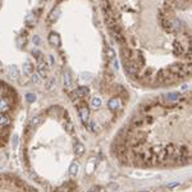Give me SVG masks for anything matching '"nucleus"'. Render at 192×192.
<instances>
[{
  "mask_svg": "<svg viewBox=\"0 0 192 192\" xmlns=\"http://www.w3.org/2000/svg\"><path fill=\"white\" fill-rule=\"evenodd\" d=\"M77 109H78V114H79V118H81L82 123L83 124H87L88 123V118H90V110H88V108L86 106L85 104H79Z\"/></svg>",
  "mask_w": 192,
  "mask_h": 192,
  "instance_id": "1",
  "label": "nucleus"
},
{
  "mask_svg": "<svg viewBox=\"0 0 192 192\" xmlns=\"http://www.w3.org/2000/svg\"><path fill=\"white\" fill-rule=\"evenodd\" d=\"M73 78H72V74H70L69 70H64L63 73V86L65 90H72L73 88Z\"/></svg>",
  "mask_w": 192,
  "mask_h": 192,
  "instance_id": "2",
  "label": "nucleus"
},
{
  "mask_svg": "<svg viewBox=\"0 0 192 192\" xmlns=\"http://www.w3.org/2000/svg\"><path fill=\"white\" fill-rule=\"evenodd\" d=\"M37 73L41 76V78H47V74H49V69H47V64L44 59H41L38 62L37 65Z\"/></svg>",
  "mask_w": 192,
  "mask_h": 192,
  "instance_id": "3",
  "label": "nucleus"
},
{
  "mask_svg": "<svg viewBox=\"0 0 192 192\" xmlns=\"http://www.w3.org/2000/svg\"><path fill=\"white\" fill-rule=\"evenodd\" d=\"M88 87L87 86H81V87H78L76 90L72 94V96H73V99H83L85 96H87L88 95Z\"/></svg>",
  "mask_w": 192,
  "mask_h": 192,
  "instance_id": "4",
  "label": "nucleus"
},
{
  "mask_svg": "<svg viewBox=\"0 0 192 192\" xmlns=\"http://www.w3.org/2000/svg\"><path fill=\"white\" fill-rule=\"evenodd\" d=\"M47 41H49L50 45H53V46H59L60 45V36L55 32H51L49 35V37H47Z\"/></svg>",
  "mask_w": 192,
  "mask_h": 192,
  "instance_id": "5",
  "label": "nucleus"
},
{
  "mask_svg": "<svg viewBox=\"0 0 192 192\" xmlns=\"http://www.w3.org/2000/svg\"><path fill=\"white\" fill-rule=\"evenodd\" d=\"M8 76L12 79H19V70L15 65H9L8 67Z\"/></svg>",
  "mask_w": 192,
  "mask_h": 192,
  "instance_id": "6",
  "label": "nucleus"
},
{
  "mask_svg": "<svg viewBox=\"0 0 192 192\" xmlns=\"http://www.w3.org/2000/svg\"><path fill=\"white\" fill-rule=\"evenodd\" d=\"M9 109H10V105H9L8 99L0 96V113H6Z\"/></svg>",
  "mask_w": 192,
  "mask_h": 192,
  "instance_id": "7",
  "label": "nucleus"
},
{
  "mask_svg": "<svg viewBox=\"0 0 192 192\" xmlns=\"http://www.w3.org/2000/svg\"><path fill=\"white\" fill-rule=\"evenodd\" d=\"M108 106L110 110H118V109H120V101L118 97H111L110 100L108 102Z\"/></svg>",
  "mask_w": 192,
  "mask_h": 192,
  "instance_id": "8",
  "label": "nucleus"
},
{
  "mask_svg": "<svg viewBox=\"0 0 192 192\" xmlns=\"http://www.w3.org/2000/svg\"><path fill=\"white\" fill-rule=\"evenodd\" d=\"M44 122V117L42 115H36V117H33L32 119L30 120V128H36V127H38L41 123Z\"/></svg>",
  "mask_w": 192,
  "mask_h": 192,
  "instance_id": "9",
  "label": "nucleus"
},
{
  "mask_svg": "<svg viewBox=\"0 0 192 192\" xmlns=\"http://www.w3.org/2000/svg\"><path fill=\"white\" fill-rule=\"evenodd\" d=\"M10 124V118L5 113H0V128H6Z\"/></svg>",
  "mask_w": 192,
  "mask_h": 192,
  "instance_id": "10",
  "label": "nucleus"
},
{
  "mask_svg": "<svg viewBox=\"0 0 192 192\" xmlns=\"http://www.w3.org/2000/svg\"><path fill=\"white\" fill-rule=\"evenodd\" d=\"M22 69H23L24 76H27V77H31L32 73H33V65H32V63H30V62H26L23 64V67H22Z\"/></svg>",
  "mask_w": 192,
  "mask_h": 192,
  "instance_id": "11",
  "label": "nucleus"
},
{
  "mask_svg": "<svg viewBox=\"0 0 192 192\" xmlns=\"http://www.w3.org/2000/svg\"><path fill=\"white\" fill-rule=\"evenodd\" d=\"M74 154H76V156H82L85 154V146L79 141H77L74 143Z\"/></svg>",
  "mask_w": 192,
  "mask_h": 192,
  "instance_id": "12",
  "label": "nucleus"
},
{
  "mask_svg": "<svg viewBox=\"0 0 192 192\" xmlns=\"http://www.w3.org/2000/svg\"><path fill=\"white\" fill-rule=\"evenodd\" d=\"M78 170H79V165H78V163L73 161L72 164L69 165V174H70V177H76V175L78 174Z\"/></svg>",
  "mask_w": 192,
  "mask_h": 192,
  "instance_id": "13",
  "label": "nucleus"
},
{
  "mask_svg": "<svg viewBox=\"0 0 192 192\" xmlns=\"http://www.w3.org/2000/svg\"><path fill=\"white\" fill-rule=\"evenodd\" d=\"M24 22H26V24L27 26L32 27V26L36 23V15H35V13H30V14L24 18Z\"/></svg>",
  "mask_w": 192,
  "mask_h": 192,
  "instance_id": "14",
  "label": "nucleus"
},
{
  "mask_svg": "<svg viewBox=\"0 0 192 192\" xmlns=\"http://www.w3.org/2000/svg\"><path fill=\"white\" fill-rule=\"evenodd\" d=\"M64 127H65V131L68 132L69 134H73L74 133V124H73V122L70 119H67L65 120V124H64Z\"/></svg>",
  "mask_w": 192,
  "mask_h": 192,
  "instance_id": "15",
  "label": "nucleus"
},
{
  "mask_svg": "<svg viewBox=\"0 0 192 192\" xmlns=\"http://www.w3.org/2000/svg\"><path fill=\"white\" fill-rule=\"evenodd\" d=\"M55 86V78H47L46 79V82H45V90H47V91H50L51 88Z\"/></svg>",
  "mask_w": 192,
  "mask_h": 192,
  "instance_id": "16",
  "label": "nucleus"
},
{
  "mask_svg": "<svg viewBox=\"0 0 192 192\" xmlns=\"http://www.w3.org/2000/svg\"><path fill=\"white\" fill-rule=\"evenodd\" d=\"M58 17H59V9L56 8V9H54V10L49 14V21L50 22H54V21H56Z\"/></svg>",
  "mask_w": 192,
  "mask_h": 192,
  "instance_id": "17",
  "label": "nucleus"
},
{
  "mask_svg": "<svg viewBox=\"0 0 192 192\" xmlns=\"http://www.w3.org/2000/svg\"><path fill=\"white\" fill-rule=\"evenodd\" d=\"M91 106L92 108H100L101 106V99L100 97H92Z\"/></svg>",
  "mask_w": 192,
  "mask_h": 192,
  "instance_id": "18",
  "label": "nucleus"
},
{
  "mask_svg": "<svg viewBox=\"0 0 192 192\" xmlns=\"http://www.w3.org/2000/svg\"><path fill=\"white\" fill-rule=\"evenodd\" d=\"M31 81L33 82V83H36V85H38V83L41 82V76L38 74V73H32V76H31Z\"/></svg>",
  "mask_w": 192,
  "mask_h": 192,
  "instance_id": "19",
  "label": "nucleus"
},
{
  "mask_svg": "<svg viewBox=\"0 0 192 192\" xmlns=\"http://www.w3.org/2000/svg\"><path fill=\"white\" fill-rule=\"evenodd\" d=\"M32 54H33V56L36 58V59L38 60V62H40V60L42 59V53H41L40 50H37V49H33V50H32Z\"/></svg>",
  "mask_w": 192,
  "mask_h": 192,
  "instance_id": "20",
  "label": "nucleus"
},
{
  "mask_svg": "<svg viewBox=\"0 0 192 192\" xmlns=\"http://www.w3.org/2000/svg\"><path fill=\"white\" fill-rule=\"evenodd\" d=\"M26 100L30 102V104H32V102L36 101V95L35 94H27L26 95Z\"/></svg>",
  "mask_w": 192,
  "mask_h": 192,
  "instance_id": "21",
  "label": "nucleus"
},
{
  "mask_svg": "<svg viewBox=\"0 0 192 192\" xmlns=\"http://www.w3.org/2000/svg\"><path fill=\"white\" fill-rule=\"evenodd\" d=\"M18 142H19L18 136L15 134V136L13 137V140H12V145H13V147H14V149H17V147H18Z\"/></svg>",
  "mask_w": 192,
  "mask_h": 192,
  "instance_id": "22",
  "label": "nucleus"
},
{
  "mask_svg": "<svg viewBox=\"0 0 192 192\" xmlns=\"http://www.w3.org/2000/svg\"><path fill=\"white\" fill-rule=\"evenodd\" d=\"M108 58H109V60H113V59H115V54H114V51L109 47L108 49Z\"/></svg>",
  "mask_w": 192,
  "mask_h": 192,
  "instance_id": "23",
  "label": "nucleus"
},
{
  "mask_svg": "<svg viewBox=\"0 0 192 192\" xmlns=\"http://www.w3.org/2000/svg\"><path fill=\"white\" fill-rule=\"evenodd\" d=\"M95 127H97V126H96L94 122H91V123L88 124V129L91 131V132H96V128H95Z\"/></svg>",
  "mask_w": 192,
  "mask_h": 192,
  "instance_id": "24",
  "label": "nucleus"
},
{
  "mask_svg": "<svg viewBox=\"0 0 192 192\" xmlns=\"http://www.w3.org/2000/svg\"><path fill=\"white\" fill-rule=\"evenodd\" d=\"M33 44L35 45H40V37H38L37 35H35V36H33Z\"/></svg>",
  "mask_w": 192,
  "mask_h": 192,
  "instance_id": "25",
  "label": "nucleus"
},
{
  "mask_svg": "<svg viewBox=\"0 0 192 192\" xmlns=\"http://www.w3.org/2000/svg\"><path fill=\"white\" fill-rule=\"evenodd\" d=\"M87 192H102V190H100V187H92L91 190H88Z\"/></svg>",
  "mask_w": 192,
  "mask_h": 192,
  "instance_id": "26",
  "label": "nucleus"
},
{
  "mask_svg": "<svg viewBox=\"0 0 192 192\" xmlns=\"http://www.w3.org/2000/svg\"><path fill=\"white\" fill-rule=\"evenodd\" d=\"M109 187H110L111 190H115V188H118V184H115V183H110V184H109Z\"/></svg>",
  "mask_w": 192,
  "mask_h": 192,
  "instance_id": "27",
  "label": "nucleus"
},
{
  "mask_svg": "<svg viewBox=\"0 0 192 192\" xmlns=\"http://www.w3.org/2000/svg\"><path fill=\"white\" fill-rule=\"evenodd\" d=\"M0 72H3V64H1V62H0Z\"/></svg>",
  "mask_w": 192,
  "mask_h": 192,
  "instance_id": "28",
  "label": "nucleus"
},
{
  "mask_svg": "<svg viewBox=\"0 0 192 192\" xmlns=\"http://www.w3.org/2000/svg\"><path fill=\"white\" fill-rule=\"evenodd\" d=\"M0 8H1V0H0Z\"/></svg>",
  "mask_w": 192,
  "mask_h": 192,
  "instance_id": "29",
  "label": "nucleus"
}]
</instances>
